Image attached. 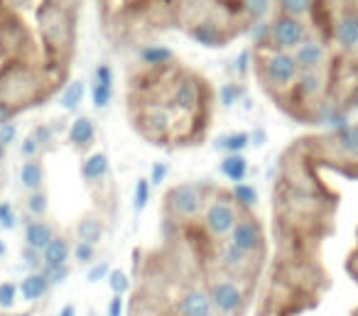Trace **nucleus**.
I'll list each match as a JSON object with an SVG mask.
<instances>
[{
  "instance_id": "obj_1",
  "label": "nucleus",
  "mask_w": 358,
  "mask_h": 316,
  "mask_svg": "<svg viewBox=\"0 0 358 316\" xmlns=\"http://www.w3.org/2000/svg\"><path fill=\"white\" fill-rule=\"evenodd\" d=\"M37 30H40L47 66L57 76H64L76 52V13L45 0L37 8Z\"/></svg>"
},
{
  "instance_id": "obj_2",
  "label": "nucleus",
  "mask_w": 358,
  "mask_h": 316,
  "mask_svg": "<svg viewBox=\"0 0 358 316\" xmlns=\"http://www.w3.org/2000/svg\"><path fill=\"white\" fill-rule=\"evenodd\" d=\"M294 148L312 164H327L348 177H358V123H346L324 135L299 140Z\"/></svg>"
},
{
  "instance_id": "obj_3",
  "label": "nucleus",
  "mask_w": 358,
  "mask_h": 316,
  "mask_svg": "<svg viewBox=\"0 0 358 316\" xmlns=\"http://www.w3.org/2000/svg\"><path fill=\"white\" fill-rule=\"evenodd\" d=\"M45 86L40 69L25 59H13L0 69V103L20 113L27 106H37V101L45 99Z\"/></svg>"
},
{
  "instance_id": "obj_4",
  "label": "nucleus",
  "mask_w": 358,
  "mask_h": 316,
  "mask_svg": "<svg viewBox=\"0 0 358 316\" xmlns=\"http://www.w3.org/2000/svg\"><path fill=\"white\" fill-rule=\"evenodd\" d=\"M204 287L211 296L216 316H245L255 292V282L226 275L216 267L204 275Z\"/></svg>"
},
{
  "instance_id": "obj_5",
  "label": "nucleus",
  "mask_w": 358,
  "mask_h": 316,
  "mask_svg": "<svg viewBox=\"0 0 358 316\" xmlns=\"http://www.w3.org/2000/svg\"><path fill=\"white\" fill-rule=\"evenodd\" d=\"M253 69L258 74L263 89L273 96L275 101L282 103L287 94L292 91L294 81L299 76V66L294 62L292 52H278V50H255Z\"/></svg>"
},
{
  "instance_id": "obj_6",
  "label": "nucleus",
  "mask_w": 358,
  "mask_h": 316,
  "mask_svg": "<svg viewBox=\"0 0 358 316\" xmlns=\"http://www.w3.org/2000/svg\"><path fill=\"white\" fill-rule=\"evenodd\" d=\"M214 184L204 182H179L167 189L162 199V213L169 223L177 226H189L196 223L204 211L206 196H209Z\"/></svg>"
},
{
  "instance_id": "obj_7",
  "label": "nucleus",
  "mask_w": 358,
  "mask_h": 316,
  "mask_svg": "<svg viewBox=\"0 0 358 316\" xmlns=\"http://www.w3.org/2000/svg\"><path fill=\"white\" fill-rule=\"evenodd\" d=\"M238 216H241V208H238V203H236L231 189L211 187L209 196H206V203H204V211H201V216H199V226L211 243H221L231 236Z\"/></svg>"
},
{
  "instance_id": "obj_8",
  "label": "nucleus",
  "mask_w": 358,
  "mask_h": 316,
  "mask_svg": "<svg viewBox=\"0 0 358 316\" xmlns=\"http://www.w3.org/2000/svg\"><path fill=\"white\" fill-rule=\"evenodd\" d=\"M263 255H250V252H243L238 247H234L229 240L214 243V265L216 270L226 272V275L241 277V280L248 282H258V275L263 270Z\"/></svg>"
},
{
  "instance_id": "obj_9",
  "label": "nucleus",
  "mask_w": 358,
  "mask_h": 316,
  "mask_svg": "<svg viewBox=\"0 0 358 316\" xmlns=\"http://www.w3.org/2000/svg\"><path fill=\"white\" fill-rule=\"evenodd\" d=\"M312 35H314V30L309 27L307 20L282 15V13H273V17L268 20V42H265V50L294 52Z\"/></svg>"
},
{
  "instance_id": "obj_10",
  "label": "nucleus",
  "mask_w": 358,
  "mask_h": 316,
  "mask_svg": "<svg viewBox=\"0 0 358 316\" xmlns=\"http://www.w3.org/2000/svg\"><path fill=\"white\" fill-rule=\"evenodd\" d=\"M226 240L250 255H268V236H265V226L255 211H241L238 221Z\"/></svg>"
},
{
  "instance_id": "obj_11",
  "label": "nucleus",
  "mask_w": 358,
  "mask_h": 316,
  "mask_svg": "<svg viewBox=\"0 0 358 316\" xmlns=\"http://www.w3.org/2000/svg\"><path fill=\"white\" fill-rule=\"evenodd\" d=\"M331 42L341 57L358 59V6H343L334 15Z\"/></svg>"
},
{
  "instance_id": "obj_12",
  "label": "nucleus",
  "mask_w": 358,
  "mask_h": 316,
  "mask_svg": "<svg viewBox=\"0 0 358 316\" xmlns=\"http://www.w3.org/2000/svg\"><path fill=\"white\" fill-rule=\"evenodd\" d=\"M299 71H327L331 66V47L322 35H312L292 52Z\"/></svg>"
},
{
  "instance_id": "obj_13",
  "label": "nucleus",
  "mask_w": 358,
  "mask_h": 316,
  "mask_svg": "<svg viewBox=\"0 0 358 316\" xmlns=\"http://www.w3.org/2000/svg\"><path fill=\"white\" fill-rule=\"evenodd\" d=\"M174 316H216V309L211 304V296L201 285H189L179 292L174 299Z\"/></svg>"
},
{
  "instance_id": "obj_14",
  "label": "nucleus",
  "mask_w": 358,
  "mask_h": 316,
  "mask_svg": "<svg viewBox=\"0 0 358 316\" xmlns=\"http://www.w3.org/2000/svg\"><path fill=\"white\" fill-rule=\"evenodd\" d=\"M66 140H69L71 150H76V152H86V150L94 148V143H96L94 118H89V115H76V118L69 123Z\"/></svg>"
},
{
  "instance_id": "obj_15",
  "label": "nucleus",
  "mask_w": 358,
  "mask_h": 316,
  "mask_svg": "<svg viewBox=\"0 0 358 316\" xmlns=\"http://www.w3.org/2000/svg\"><path fill=\"white\" fill-rule=\"evenodd\" d=\"M81 177H84L86 187L94 189L101 187L110 179V159L106 152H91L89 157L81 162Z\"/></svg>"
},
{
  "instance_id": "obj_16",
  "label": "nucleus",
  "mask_w": 358,
  "mask_h": 316,
  "mask_svg": "<svg viewBox=\"0 0 358 316\" xmlns=\"http://www.w3.org/2000/svg\"><path fill=\"white\" fill-rule=\"evenodd\" d=\"M74 236L76 240H84L91 243V245H99L106 236V221H103V213H96L89 211L74 223Z\"/></svg>"
},
{
  "instance_id": "obj_17",
  "label": "nucleus",
  "mask_w": 358,
  "mask_h": 316,
  "mask_svg": "<svg viewBox=\"0 0 358 316\" xmlns=\"http://www.w3.org/2000/svg\"><path fill=\"white\" fill-rule=\"evenodd\" d=\"M17 289H20L22 301H30V304H35V301L45 299L47 292L52 289V285H50V280H47V275L42 270H32V272H27V275L22 277L20 285H17Z\"/></svg>"
},
{
  "instance_id": "obj_18",
  "label": "nucleus",
  "mask_w": 358,
  "mask_h": 316,
  "mask_svg": "<svg viewBox=\"0 0 358 316\" xmlns=\"http://www.w3.org/2000/svg\"><path fill=\"white\" fill-rule=\"evenodd\" d=\"M55 236H57V228L47 218H32V221L25 223V243L22 245H30L35 250H45L47 243Z\"/></svg>"
},
{
  "instance_id": "obj_19",
  "label": "nucleus",
  "mask_w": 358,
  "mask_h": 316,
  "mask_svg": "<svg viewBox=\"0 0 358 316\" xmlns=\"http://www.w3.org/2000/svg\"><path fill=\"white\" fill-rule=\"evenodd\" d=\"M138 59L143 69H164V66L174 64L177 57L167 45H145L138 50Z\"/></svg>"
},
{
  "instance_id": "obj_20",
  "label": "nucleus",
  "mask_w": 358,
  "mask_h": 316,
  "mask_svg": "<svg viewBox=\"0 0 358 316\" xmlns=\"http://www.w3.org/2000/svg\"><path fill=\"white\" fill-rule=\"evenodd\" d=\"M17 177H20V187L25 189V192H37V189H45L47 172H45V162H42V157L22 159Z\"/></svg>"
},
{
  "instance_id": "obj_21",
  "label": "nucleus",
  "mask_w": 358,
  "mask_h": 316,
  "mask_svg": "<svg viewBox=\"0 0 358 316\" xmlns=\"http://www.w3.org/2000/svg\"><path fill=\"white\" fill-rule=\"evenodd\" d=\"M71 260V243L66 236L57 233L47 247L42 250V267H55V265H66Z\"/></svg>"
},
{
  "instance_id": "obj_22",
  "label": "nucleus",
  "mask_w": 358,
  "mask_h": 316,
  "mask_svg": "<svg viewBox=\"0 0 358 316\" xmlns=\"http://www.w3.org/2000/svg\"><path fill=\"white\" fill-rule=\"evenodd\" d=\"M219 172L224 174L231 184L245 182V177H248V172H250V162H248V157H245V152L224 155V159H221V164H219Z\"/></svg>"
},
{
  "instance_id": "obj_23",
  "label": "nucleus",
  "mask_w": 358,
  "mask_h": 316,
  "mask_svg": "<svg viewBox=\"0 0 358 316\" xmlns=\"http://www.w3.org/2000/svg\"><path fill=\"white\" fill-rule=\"evenodd\" d=\"M234 3H236L238 15L243 17V22H248V25H255V22L265 20L275 6L273 0H234Z\"/></svg>"
},
{
  "instance_id": "obj_24",
  "label": "nucleus",
  "mask_w": 358,
  "mask_h": 316,
  "mask_svg": "<svg viewBox=\"0 0 358 316\" xmlns=\"http://www.w3.org/2000/svg\"><path fill=\"white\" fill-rule=\"evenodd\" d=\"M275 13H282V15H292L299 20H312L314 8H317V0H273Z\"/></svg>"
},
{
  "instance_id": "obj_25",
  "label": "nucleus",
  "mask_w": 358,
  "mask_h": 316,
  "mask_svg": "<svg viewBox=\"0 0 358 316\" xmlns=\"http://www.w3.org/2000/svg\"><path fill=\"white\" fill-rule=\"evenodd\" d=\"M219 152L224 155H236V152H245L250 148V133L245 130H238V133H229V135H221L214 145Z\"/></svg>"
},
{
  "instance_id": "obj_26",
  "label": "nucleus",
  "mask_w": 358,
  "mask_h": 316,
  "mask_svg": "<svg viewBox=\"0 0 358 316\" xmlns=\"http://www.w3.org/2000/svg\"><path fill=\"white\" fill-rule=\"evenodd\" d=\"M231 194H234L236 203H238L241 211H255L258 208V201H260V194L253 184L248 182H236L231 187Z\"/></svg>"
},
{
  "instance_id": "obj_27",
  "label": "nucleus",
  "mask_w": 358,
  "mask_h": 316,
  "mask_svg": "<svg viewBox=\"0 0 358 316\" xmlns=\"http://www.w3.org/2000/svg\"><path fill=\"white\" fill-rule=\"evenodd\" d=\"M86 96V84L84 81H69V84L64 86V91H62L59 96V106L62 110H66V113H74L76 108L81 106V101H84Z\"/></svg>"
},
{
  "instance_id": "obj_28",
  "label": "nucleus",
  "mask_w": 358,
  "mask_h": 316,
  "mask_svg": "<svg viewBox=\"0 0 358 316\" xmlns=\"http://www.w3.org/2000/svg\"><path fill=\"white\" fill-rule=\"evenodd\" d=\"M25 211L32 218H47L50 211V196H47L45 189H37V192H27L25 196Z\"/></svg>"
},
{
  "instance_id": "obj_29",
  "label": "nucleus",
  "mask_w": 358,
  "mask_h": 316,
  "mask_svg": "<svg viewBox=\"0 0 358 316\" xmlns=\"http://www.w3.org/2000/svg\"><path fill=\"white\" fill-rule=\"evenodd\" d=\"M245 99V86L241 81H226L219 89V103L221 108H234Z\"/></svg>"
},
{
  "instance_id": "obj_30",
  "label": "nucleus",
  "mask_w": 358,
  "mask_h": 316,
  "mask_svg": "<svg viewBox=\"0 0 358 316\" xmlns=\"http://www.w3.org/2000/svg\"><path fill=\"white\" fill-rule=\"evenodd\" d=\"M150 196H152V184H150L148 177H140L135 182V192H133V208L135 213H143L150 203Z\"/></svg>"
},
{
  "instance_id": "obj_31",
  "label": "nucleus",
  "mask_w": 358,
  "mask_h": 316,
  "mask_svg": "<svg viewBox=\"0 0 358 316\" xmlns=\"http://www.w3.org/2000/svg\"><path fill=\"white\" fill-rule=\"evenodd\" d=\"M115 99V86H101L91 84V101H94L96 110H106Z\"/></svg>"
},
{
  "instance_id": "obj_32",
  "label": "nucleus",
  "mask_w": 358,
  "mask_h": 316,
  "mask_svg": "<svg viewBox=\"0 0 358 316\" xmlns=\"http://www.w3.org/2000/svg\"><path fill=\"white\" fill-rule=\"evenodd\" d=\"M96 245H91V243H84V240H76L74 245H71V260H76L79 265H94L96 262Z\"/></svg>"
},
{
  "instance_id": "obj_33",
  "label": "nucleus",
  "mask_w": 358,
  "mask_h": 316,
  "mask_svg": "<svg viewBox=\"0 0 358 316\" xmlns=\"http://www.w3.org/2000/svg\"><path fill=\"white\" fill-rule=\"evenodd\" d=\"M20 299V289L15 282H0V309L10 311Z\"/></svg>"
},
{
  "instance_id": "obj_34",
  "label": "nucleus",
  "mask_w": 358,
  "mask_h": 316,
  "mask_svg": "<svg viewBox=\"0 0 358 316\" xmlns=\"http://www.w3.org/2000/svg\"><path fill=\"white\" fill-rule=\"evenodd\" d=\"M42 272H45V275H47V280H50V285H52V287H59V285H64V282L69 280L71 267H69V262H66V265L42 267Z\"/></svg>"
},
{
  "instance_id": "obj_35",
  "label": "nucleus",
  "mask_w": 358,
  "mask_h": 316,
  "mask_svg": "<svg viewBox=\"0 0 358 316\" xmlns=\"http://www.w3.org/2000/svg\"><path fill=\"white\" fill-rule=\"evenodd\" d=\"M32 138L40 143L42 150H50L52 143H55V128H52L50 123H42V125H35V128L30 130Z\"/></svg>"
},
{
  "instance_id": "obj_36",
  "label": "nucleus",
  "mask_w": 358,
  "mask_h": 316,
  "mask_svg": "<svg viewBox=\"0 0 358 316\" xmlns=\"http://www.w3.org/2000/svg\"><path fill=\"white\" fill-rule=\"evenodd\" d=\"M0 228L3 231H15L17 228V213L10 201H0Z\"/></svg>"
},
{
  "instance_id": "obj_37",
  "label": "nucleus",
  "mask_w": 358,
  "mask_h": 316,
  "mask_svg": "<svg viewBox=\"0 0 358 316\" xmlns=\"http://www.w3.org/2000/svg\"><path fill=\"white\" fill-rule=\"evenodd\" d=\"M108 287H110V292H113V294H123L125 296V292L130 289V277L125 275L123 270H110Z\"/></svg>"
},
{
  "instance_id": "obj_38",
  "label": "nucleus",
  "mask_w": 358,
  "mask_h": 316,
  "mask_svg": "<svg viewBox=\"0 0 358 316\" xmlns=\"http://www.w3.org/2000/svg\"><path fill=\"white\" fill-rule=\"evenodd\" d=\"M91 84H101V86H113L115 84V74H113V66L108 62H101L96 64L94 69V81Z\"/></svg>"
},
{
  "instance_id": "obj_39",
  "label": "nucleus",
  "mask_w": 358,
  "mask_h": 316,
  "mask_svg": "<svg viewBox=\"0 0 358 316\" xmlns=\"http://www.w3.org/2000/svg\"><path fill=\"white\" fill-rule=\"evenodd\" d=\"M45 155V150L40 148V143H37L32 135H25L20 143V157L22 159H35V157H42Z\"/></svg>"
},
{
  "instance_id": "obj_40",
  "label": "nucleus",
  "mask_w": 358,
  "mask_h": 316,
  "mask_svg": "<svg viewBox=\"0 0 358 316\" xmlns=\"http://www.w3.org/2000/svg\"><path fill=\"white\" fill-rule=\"evenodd\" d=\"M20 260L27 265V270H42V250H35L30 245H22L20 250Z\"/></svg>"
},
{
  "instance_id": "obj_41",
  "label": "nucleus",
  "mask_w": 358,
  "mask_h": 316,
  "mask_svg": "<svg viewBox=\"0 0 358 316\" xmlns=\"http://www.w3.org/2000/svg\"><path fill=\"white\" fill-rule=\"evenodd\" d=\"M110 270H113V267H110L106 260L94 262V265H91V270H89V275H86V280H89V285H96V282H101V280H108Z\"/></svg>"
},
{
  "instance_id": "obj_42",
  "label": "nucleus",
  "mask_w": 358,
  "mask_h": 316,
  "mask_svg": "<svg viewBox=\"0 0 358 316\" xmlns=\"http://www.w3.org/2000/svg\"><path fill=\"white\" fill-rule=\"evenodd\" d=\"M167 174H169V164L167 162H155L152 169H150V184L152 187H159V184L167 182Z\"/></svg>"
},
{
  "instance_id": "obj_43",
  "label": "nucleus",
  "mask_w": 358,
  "mask_h": 316,
  "mask_svg": "<svg viewBox=\"0 0 358 316\" xmlns=\"http://www.w3.org/2000/svg\"><path fill=\"white\" fill-rule=\"evenodd\" d=\"M15 140H17V125L13 123V120H10V123L0 125V143L6 145V148H10Z\"/></svg>"
},
{
  "instance_id": "obj_44",
  "label": "nucleus",
  "mask_w": 358,
  "mask_h": 316,
  "mask_svg": "<svg viewBox=\"0 0 358 316\" xmlns=\"http://www.w3.org/2000/svg\"><path fill=\"white\" fill-rule=\"evenodd\" d=\"M123 311H125L123 294H113L108 299V316H123Z\"/></svg>"
},
{
  "instance_id": "obj_45",
  "label": "nucleus",
  "mask_w": 358,
  "mask_h": 316,
  "mask_svg": "<svg viewBox=\"0 0 358 316\" xmlns=\"http://www.w3.org/2000/svg\"><path fill=\"white\" fill-rule=\"evenodd\" d=\"M265 143H268V133H265V128H255L253 133H250V145L263 148Z\"/></svg>"
},
{
  "instance_id": "obj_46",
  "label": "nucleus",
  "mask_w": 358,
  "mask_h": 316,
  "mask_svg": "<svg viewBox=\"0 0 358 316\" xmlns=\"http://www.w3.org/2000/svg\"><path fill=\"white\" fill-rule=\"evenodd\" d=\"M346 267H348V272H351L353 282H358V247H356V250L351 252V257H348Z\"/></svg>"
},
{
  "instance_id": "obj_47",
  "label": "nucleus",
  "mask_w": 358,
  "mask_h": 316,
  "mask_svg": "<svg viewBox=\"0 0 358 316\" xmlns=\"http://www.w3.org/2000/svg\"><path fill=\"white\" fill-rule=\"evenodd\" d=\"M47 3H55V6H62V8H66V10H74V13H79V6H81V0H47Z\"/></svg>"
},
{
  "instance_id": "obj_48",
  "label": "nucleus",
  "mask_w": 358,
  "mask_h": 316,
  "mask_svg": "<svg viewBox=\"0 0 358 316\" xmlns=\"http://www.w3.org/2000/svg\"><path fill=\"white\" fill-rule=\"evenodd\" d=\"M346 110H358V84L348 91V99H346Z\"/></svg>"
},
{
  "instance_id": "obj_49",
  "label": "nucleus",
  "mask_w": 358,
  "mask_h": 316,
  "mask_svg": "<svg viewBox=\"0 0 358 316\" xmlns=\"http://www.w3.org/2000/svg\"><path fill=\"white\" fill-rule=\"evenodd\" d=\"M248 62H250V52H243L241 59H236V69H238V76H243L248 71Z\"/></svg>"
},
{
  "instance_id": "obj_50",
  "label": "nucleus",
  "mask_w": 358,
  "mask_h": 316,
  "mask_svg": "<svg viewBox=\"0 0 358 316\" xmlns=\"http://www.w3.org/2000/svg\"><path fill=\"white\" fill-rule=\"evenodd\" d=\"M15 115H17L15 110L8 108L6 103H0V125H3V123H10V120L15 118Z\"/></svg>"
},
{
  "instance_id": "obj_51",
  "label": "nucleus",
  "mask_w": 358,
  "mask_h": 316,
  "mask_svg": "<svg viewBox=\"0 0 358 316\" xmlns=\"http://www.w3.org/2000/svg\"><path fill=\"white\" fill-rule=\"evenodd\" d=\"M57 316H76V306L74 304H64L62 306V311Z\"/></svg>"
},
{
  "instance_id": "obj_52",
  "label": "nucleus",
  "mask_w": 358,
  "mask_h": 316,
  "mask_svg": "<svg viewBox=\"0 0 358 316\" xmlns=\"http://www.w3.org/2000/svg\"><path fill=\"white\" fill-rule=\"evenodd\" d=\"M6 157H8V148L3 143H0V164L6 162Z\"/></svg>"
},
{
  "instance_id": "obj_53",
  "label": "nucleus",
  "mask_w": 358,
  "mask_h": 316,
  "mask_svg": "<svg viewBox=\"0 0 358 316\" xmlns=\"http://www.w3.org/2000/svg\"><path fill=\"white\" fill-rule=\"evenodd\" d=\"M6 184H8V177H6V172H3V169H0V192H3V189H6Z\"/></svg>"
},
{
  "instance_id": "obj_54",
  "label": "nucleus",
  "mask_w": 358,
  "mask_h": 316,
  "mask_svg": "<svg viewBox=\"0 0 358 316\" xmlns=\"http://www.w3.org/2000/svg\"><path fill=\"white\" fill-rule=\"evenodd\" d=\"M6 255H8V245H6L3 240H0V260H3Z\"/></svg>"
},
{
  "instance_id": "obj_55",
  "label": "nucleus",
  "mask_w": 358,
  "mask_h": 316,
  "mask_svg": "<svg viewBox=\"0 0 358 316\" xmlns=\"http://www.w3.org/2000/svg\"><path fill=\"white\" fill-rule=\"evenodd\" d=\"M15 316H32L30 311H22V314H15Z\"/></svg>"
},
{
  "instance_id": "obj_56",
  "label": "nucleus",
  "mask_w": 358,
  "mask_h": 316,
  "mask_svg": "<svg viewBox=\"0 0 358 316\" xmlns=\"http://www.w3.org/2000/svg\"><path fill=\"white\" fill-rule=\"evenodd\" d=\"M351 316H358V306H356V309H353V314Z\"/></svg>"
},
{
  "instance_id": "obj_57",
  "label": "nucleus",
  "mask_w": 358,
  "mask_h": 316,
  "mask_svg": "<svg viewBox=\"0 0 358 316\" xmlns=\"http://www.w3.org/2000/svg\"><path fill=\"white\" fill-rule=\"evenodd\" d=\"M0 6H3V3H0Z\"/></svg>"
}]
</instances>
